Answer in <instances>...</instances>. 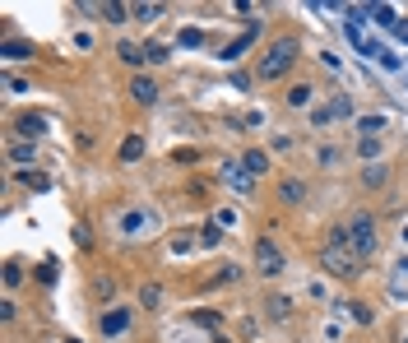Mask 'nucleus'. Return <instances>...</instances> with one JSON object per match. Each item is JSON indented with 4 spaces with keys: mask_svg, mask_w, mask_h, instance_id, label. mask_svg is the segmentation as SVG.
I'll use <instances>...</instances> for the list:
<instances>
[{
    "mask_svg": "<svg viewBox=\"0 0 408 343\" xmlns=\"http://www.w3.org/2000/svg\"><path fill=\"white\" fill-rule=\"evenodd\" d=\"M10 163H33V144H10Z\"/></svg>",
    "mask_w": 408,
    "mask_h": 343,
    "instance_id": "33",
    "label": "nucleus"
},
{
    "mask_svg": "<svg viewBox=\"0 0 408 343\" xmlns=\"http://www.w3.org/2000/svg\"><path fill=\"white\" fill-rule=\"evenodd\" d=\"M140 306L144 311H158V306H163V288H158V283H144L140 288Z\"/></svg>",
    "mask_w": 408,
    "mask_h": 343,
    "instance_id": "17",
    "label": "nucleus"
},
{
    "mask_svg": "<svg viewBox=\"0 0 408 343\" xmlns=\"http://www.w3.org/2000/svg\"><path fill=\"white\" fill-rule=\"evenodd\" d=\"M348 246H353L357 260H371V255L381 251V228H376V218H371L367 209H357V214L348 218Z\"/></svg>",
    "mask_w": 408,
    "mask_h": 343,
    "instance_id": "1",
    "label": "nucleus"
},
{
    "mask_svg": "<svg viewBox=\"0 0 408 343\" xmlns=\"http://www.w3.org/2000/svg\"><path fill=\"white\" fill-rule=\"evenodd\" d=\"M251 42H255V33H246V38H237V42H232L228 51H223V61H237V56H242V51L251 47Z\"/></svg>",
    "mask_w": 408,
    "mask_h": 343,
    "instance_id": "29",
    "label": "nucleus"
},
{
    "mask_svg": "<svg viewBox=\"0 0 408 343\" xmlns=\"http://www.w3.org/2000/svg\"><path fill=\"white\" fill-rule=\"evenodd\" d=\"M223 242V228L218 223H204V232H200V246H218Z\"/></svg>",
    "mask_w": 408,
    "mask_h": 343,
    "instance_id": "30",
    "label": "nucleus"
},
{
    "mask_svg": "<svg viewBox=\"0 0 408 343\" xmlns=\"http://www.w3.org/2000/svg\"><path fill=\"white\" fill-rule=\"evenodd\" d=\"M121 61H126V65H144V47H135V42H121Z\"/></svg>",
    "mask_w": 408,
    "mask_h": 343,
    "instance_id": "27",
    "label": "nucleus"
},
{
    "mask_svg": "<svg viewBox=\"0 0 408 343\" xmlns=\"http://www.w3.org/2000/svg\"><path fill=\"white\" fill-rule=\"evenodd\" d=\"M311 84H293V89H288V107H297V112H302V107H311Z\"/></svg>",
    "mask_w": 408,
    "mask_h": 343,
    "instance_id": "18",
    "label": "nucleus"
},
{
    "mask_svg": "<svg viewBox=\"0 0 408 343\" xmlns=\"http://www.w3.org/2000/svg\"><path fill=\"white\" fill-rule=\"evenodd\" d=\"M390 297H395V302H408V260H399L395 274H390Z\"/></svg>",
    "mask_w": 408,
    "mask_h": 343,
    "instance_id": "12",
    "label": "nucleus"
},
{
    "mask_svg": "<svg viewBox=\"0 0 408 343\" xmlns=\"http://www.w3.org/2000/svg\"><path fill=\"white\" fill-rule=\"evenodd\" d=\"M237 279H242V269H237V265H223V269H218V283H237Z\"/></svg>",
    "mask_w": 408,
    "mask_h": 343,
    "instance_id": "34",
    "label": "nucleus"
},
{
    "mask_svg": "<svg viewBox=\"0 0 408 343\" xmlns=\"http://www.w3.org/2000/svg\"><path fill=\"white\" fill-rule=\"evenodd\" d=\"M339 163V149H320V167H334Z\"/></svg>",
    "mask_w": 408,
    "mask_h": 343,
    "instance_id": "37",
    "label": "nucleus"
},
{
    "mask_svg": "<svg viewBox=\"0 0 408 343\" xmlns=\"http://www.w3.org/2000/svg\"><path fill=\"white\" fill-rule=\"evenodd\" d=\"M42 130H47L42 116H19V121H14V135H24V140H38Z\"/></svg>",
    "mask_w": 408,
    "mask_h": 343,
    "instance_id": "14",
    "label": "nucleus"
},
{
    "mask_svg": "<svg viewBox=\"0 0 408 343\" xmlns=\"http://www.w3.org/2000/svg\"><path fill=\"white\" fill-rule=\"evenodd\" d=\"M195 325H204V330H218V325H223V311H195Z\"/></svg>",
    "mask_w": 408,
    "mask_h": 343,
    "instance_id": "28",
    "label": "nucleus"
},
{
    "mask_svg": "<svg viewBox=\"0 0 408 343\" xmlns=\"http://www.w3.org/2000/svg\"><path fill=\"white\" fill-rule=\"evenodd\" d=\"M357 158H362V163H381V140H357Z\"/></svg>",
    "mask_w": 408,
    "mask_h": 343,
    "instance_id": "23",
    "label": "nucleus"
},
{
    "mask_svg": "<svg viewBox=\"0 0 408 343\" xmlns=\"http://www.w3.org/2000/svg\"><path fill=\"white\" fill-rule=\"evenodd\" d=\"M390 126V116L385 112H371V116H357V130H362V140H381V130Z\"/></svg>",
    "mask_w": 408,
    "mask_h": 343,
    "instance_id": "10",
    "label": "nucleus"
},
{
    "mask_svg": "<svg viewBox=\"0 0 408 343\" xmlns=\"http://www.w3.org/2000/svg\"><path fill=\"white\" fill-rule=\"evenodd\" d=\"M320 265L330 269L334 279H357L362 260L353 255V246H320Z\"/></svg>",
    "mask_w": 408,
    "mask_h": 343,
    "instance_id": "3",
    "label": "nucleus"
},
{
    "mask_svg": "<svg viewBox=\"0 0 408 343\" xmlns=\"http://www.w3.org/2000/svg\"><path fill=\"white\" fill-rule=\"evenodd\" d=\"M395 38H399V42H408V19H404V24L395 28Z\"/></svg>",
    "mask_w": 408,
    "mask_h": 343,
    "instance_id": "38",
    "label": "nucleus"
},
{
    "mask_svg": "<svg viewBox=\"0 0 408 343\" xmlns=\"http://www.w3.org/2000/svg\"><path fill=\"white\" fill-rule=\"evenodd\" d=\"M98 14L107 19V24H126V19H130V5H98Z\"/></svg>",
    "mask_w": 408,
    "mask_h": 343,
    "instance_id": "20",
    "label": "nucleus"
},
{
    "mask_svg": "<svg viewBox=\"0 0 408 343\" xmlns=\"http://www.w3.org/2000/svg\"><path fill=\"white\" fill-rule=\"evenodd\" d=\"M242 167L251 172L255 181H260V177H269V153H265V149H246V153H242Z\"/></svg>",
    "mask_w": 408,
    "mask_h": 343,
    "instance_id": "9",
    "label": "nucleus"
},
{
    "mask_svg": "<svg viewBox=\"0 0 408 343\" xmlns=\"http://www.w3.org/2000/svg\"><path fill=\"white\" fill-rule=\"evenodd\" d=\"M371 14H376V24H381V28H399V19H395L390 5H371Z\"/></svg>",
    "mask_w": 408,
    "mask_h": 343,
    "instance_id": "26",
    "label": "nucleus"
},
{
    "mask_svg": "<svg viewBox=\"0 0 408 343\" xmlns=\"http://www.w3.org/2000/svg\"><path fill=\"white\" fill-rule=\"evenodd\" d=\"M0 51H5V61H28V56H33V42H14L10 38Z\"/></svg>",
    "mask_w": 408,
    "mask_h": 343,
    "instance_id": "19",
    "label": "nucleus"
},
{
    "mask_svg": "<svg viewBox=\"0 0 408 343\" xmlns=\"http://www.w3.org/2000/svg\"><path fill=\"white\" fill-rule=\"evenodd\" d=\"M140 228H149V214H140V209H135V214H121V232H140Z\"/></svg>",
    "mask_w": 408,
    "mask_h": 343,
    "instance_id": "22",
    "label": "nucleus"
},
{
    "mask_svg": "<svg viewBox=\"0 0 408 343\" xmlns=\"http://www.w3.org/2000/svg\"><path fill=\"white\" fill-rule=\"evenodd\" d=\"M158 14H163V5H130V19H140V24H149Z\"/></svg>",
    "mask_w": 408,
    "mask_h": 343,
    "instance_id": "25",
    "label": "nucleus"
},
{
    "mask_svg": "<svg viewBox=\"0 0 408 343\" xmlns=\"http://www.w3.org/2000/svg\"><path fill=\"white\" fill-rule=\"evenodd\" d=\"M223 181H228L232 191H251V186H255V177L246 172L242 163H223Z\"/></svg>",
    "mask_w": 408,
    "mask_h": 343,
    "instance_id": "8",
    "label": "nucleus"
},
{
    "mask_svg": "<svg viewBox=\"0 0 408 343\" xmlns=\"http://www.w3.org/2000/svg\"><path fill=\"white\" fill-rule=\"evenodd\" d=\"M135 325V316H130L126 306H107L102 311V320H98V330H102V339H121V334Z\"/></svg>",
    "mask_w": 408,
    "mask_h": 343,
    "instance_id": "5",
    "label": "nucleus"
},
{
    "mask_svg": "<svg viewBox=\"0 0 408 343\" xmlns=\"http://www.w3.org/2000/svg\"><path fill=\"white\" fill-rule=\"evenodd\" d=\"M116 158H121V163H140L144 158V135H126V144H121Z\"/></svg>",
    "mask_w": 408,
    "mask_h": 343,
    "instance_id": "15",
    "label": "nucleus"
},
{
    "mask_svg": "<svg viewBox=\"0 0 408 343\" xmlns=\"http://www.w3.org/2000/svg\"><path fill=\"white\" fill-rule=\"evenodd\" d=\"M5 288H19V265H14V260L5 265Z\"/></svg>",
    "mask_w": 408,
    "mask_h": 343,
    "instance_id": "35",
    "label": "nucleus"
},
{
    "mask_svg": "<svg viewBox=\"0 0 408 343\" xmlns=\"http://www.w3.org/2000/svg\"><path fill=\"white\" fill-rule=\"evenodd\" d=\"M191 246H200V242H195V232H177V237H172V251H177V255H186Z\"/></svg>",
    "mask_w": 408,
    "mask_h": 343,
    "instance_id": "31",
    "label": "nucleus"
},
{
    "mask_svg": "<svg viewBox=\"0 0 408 343\" xmlns=\"http://www.w3.org/2000/svg\"><path fill=\"white\" fill-rule=\"evenodd\" d=\"M93 293H98V302H112V297H116V279H112V274H102V279L93 283Z\"/></svg>",
    "mask_w": 408,
    "mask_h": 343,
    "instance_id": "24",
    "label": "nucleus"
},
{
    "mask_svg": "<svg viewBox=\"0 0 408 343\" xmlns=\"http://www.w3.org/2000/svg\"><path fill=\"white\" fill-rule=\"evenodd\" d=\"M385 181H390V167L385 163H367L362 167V186H367V191H381Z\"/></svg>",
    "mask_w": 408,
    "mask_h": 343,
    "instance_id": "13",
    "label": "nucleus"
},
{
    "mask_svg": "<svg viewBox=\"0 0 408 343\" xmlns=\"http://www.w3.org/2000/svg\"><path fill=\"white\" fill-rule=\"evenodd\" d=\"M348 320H353V325H371V320H376V316H371V306H348Z\"/></svg>",
    "mask_w": 408,
    "mask_h": 343,
    "instance_id": "32",
    "label": "nucleus"
},
{
    "mask_svg": "<svg viewBox=\"0 0 408 343\" xmlns=\"http://www.w3.org/2000/svg\"><path fill=\"white\" fill-rule=\"evenodd\" d=\"M130 98L140 102V107H153V102H158V84L144 79V75H135V79H130Z\"/></svg>",
    "mask_w": 408,
    "mask_h": 343,
    "instance_id": "7",
    "label": "nucleus"
},
{
    "mask_svg": "<svg viewBox=\"0 0 408 343\" xmlns=\"http://www.w3.org/2000/svg\"><path fill=\"white\" fill-rule=\"evenodd\" d=\"M5 89H10V93H28V84L19 75H5Z\"/></svg>",
    "mask_w": 408,
    "mask_h": 343,
    "instance_id": "36",
    "label": "nucleus"
},
{
    "mask_svg": "<svg viewBox=\"0 0 408 343\" xmlns=\"http://www.w3.org/2000/svg\"><path fill=\"white\" fill-rule=\"evenodd\" d=\"M70 343H79V339H70Z\"/></svg>",
    "mask_w": 408,
    "mask_h": 343,
    "instance_id": "39",
    "label": "nucleus"
},
{
    "mask_svg": "<svg viewBox=\"0 0 408 343\" xmlns=\"http://www.w3.org/2000/svg\"><path fill=\"white\" fill-rule=\"evenodd\" d=\"M348 116H353V98L348 93H334L330 107H316L311 112V126H330V121H348Z\"/></svg>",
    "mask_w": 408,
    "mask_h": 343,
    "instance_id": "6",
    "label": "nucleus"
},
{
    "mask_svg": "<svg viewBox=\"0 0 408 343\" xmlns=\"http://www.w3.org/2000/svg\"><path fill=\"white\" fill-rule=\"evenodd\" d=\"M404 343H408V334H404Z\"/></svg>",
    "mask_w": 408,
    "mask_h": 343,
    "instance_id": "40",
    "label": "nucleus"
},
{
    "mask_svg": "<svg viewBox=\"0 0 408 343\" xmlns=\"http://www.w3.org/2000/svg\"><path fill=\"white\" fill-rule=\"evenodd\" d=\"M255 269H260L265 279H279V274H283V251L269 242V237H260V242H255Z\"/></svg>",
    "mask_w": 408,
    "mask_h": 343,
    "instance_id": "4",
    "label": "nucleus"
},
{
    "mask_svg": "<svg viewBox=\"0 0 408 343\" xmlns=\"http://www.w3.org/2000/svg\"><path fill=\"white\" fill-rule=\"evenodd\" d=\"M279 200H283V204H302V200H306V186H302V181H293V177L279 181Z\"/></svg>",
    "mask_w": 408,
    "mask_h": 343,
    "instance_id": "16",
    "label": "nucleus"
},
{
    "mask_svg": "<svg viewBox=\"0 0 408 343\" xmlns=\"http://www.w3.org/2000/svg\"><path fill=\"white\" fill-rule=\"evenodd\" d=\"M265 311H269V320H293V297H283V293H269V302H265Z\"/></svg>",
    "mask_w": 408,
    "mask_h": 343,
    "instance_id": "11",
    "label": "nucleus"
},
{
    "mask_svg": "<svg viewBox=\"0 0 408 343\" xmlns=\"http://www.w3.org/2000/svg\"><path fill=\"white\" fill-rule=\"evenodd\" d=\"M293 61H297V38H279L274 47L260 56V65H255V79H283L288 70H293Z\"/></svg>",
    "mask_w": 408,
    "mask_h": 343,
    "instance_id": "2",
    "label": "nucleus"
},
{
    "mask_svg": "<svg viewBox=\"0 0 408 343\" xmlns=\"http://www.w3.org/2000/svg\"><path fill=\"white\" fill-rule=\"evenodd\" d=\"M163 61H172L163 42H144V65H163Z\"/></svg>",
    "mask_w": 408,
    "mask_h": 343,
    "instance_id": "21",
    "label": "nucleus"
}]
</instances>
